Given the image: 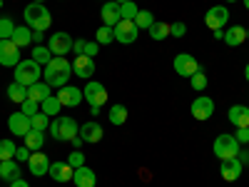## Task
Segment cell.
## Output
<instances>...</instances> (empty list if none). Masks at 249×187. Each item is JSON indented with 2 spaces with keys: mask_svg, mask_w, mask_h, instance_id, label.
Instances as JSON below:
<instances>
[{
  "mask_svg": "<svg viewBox=\"0 0 249 187\" xmlns=\"http://www.w3.org/2000/svg\"><path fill=\"white\" fill-rule=\"evenodd\" d=\"M45 82L50 88H65L72 75V62L62 55H53V60L45 65Z\"/></svg>",
  "mask_w": 249,
  "mask_h": 187,
  "instance_id": "obj_1",
  "label": "cell"
},
{
  "mask_svg": "<svg viewBox=\"0 0 249 187\" xmlns=\"http://www.w3.org/2000/svg\"><path fill=\"white\" fill-rule=\"evenodd\" d=\"M23 18H25V25H28L30 30H40V33H45V30L50 28V23H53L50 10H48L45 5H40V3H30V5L25 8Z\"/></svg>",
  "mask_w": 249,
  "mask_h": 187,
  "instance_id": "obj_2",
  "label": "cell"
},
{
  "mask_svg": "<svg viewBox=\"0 0 249 187\" xmlns=\"http://www.w3.org/2000/svg\"><path fill=\"white\" fill-rule=\"evenodd\" d=\"M13 75H15V82L30 88V85H35V82H40V75H43V70H40V65H37L33 57H28V60H20V62H18Z\"/></svg>",
  "mask_w": 249,
  "mask_h": 187,
  "instance_id": "obj_3",
  "label": "cell"
},
{
  "mask_svg": "<svg viewBox=\"0 0 249 187\" xmlns=\"http://www.w3.org/2000/svg\"><path fill=\"white\" fill-rule=\"evenodd\" d=\"M50 135L55 137V140H72L77 132H80V125L75 122V117H70V115H60V117H55L53 122H50Z\"/></svg>",
  "mask_w": 249,
  "mask_h": 187,
  "instance_id": "obj_4",
  "label": "cell"
},
{
  "mask_svg": "<svg viewBox=\"0 0 249 187\" xmlns=\"http://www.w3.org/2000/svg\"><path fill=\"white\" fill-rule=\"evenodd\" d=\"M239 148H242V145L237 142L234 135H219V137L214 140V145H212V150H214V155H217L219 160H232V157H237V155H239Z\"/></svg>",
  "mask_w": 249,
  "mask_h": 187,
  "instance_id": "obj_5",
  "label": "cell"
},
{
  "mask_svg": "<svg viewBox=\"0 0 249 187\" xmlns=\"http://www.w3.org/2000/svg\"><path fill=\"white\" fill-rule=\"evenodd\" d=\"M82 95H85V100L90 102V108H102L107 102V90H105V85L102 82H97V80H88V85H85V90H82Z\"/></svg>",
  "mask_w": 249,
  "mask_h": 187,
  "instance_id": "obj_6",
  "label": "cell"
},
{
  "mask_svg": "<svg viewBox=\"0 0 249 187\" xmlns=\"http://www.w3.org/2000/svg\"><path fill=\"white\" fill-rule=\"evenodd\" d=\"M112 30H115V40L122 45H132L140 35V28L135 25V20H120Z\"/></svg>",
  "mask_w": 249,
  "mask_h": 187,
  "instance_id": "obj_7",
  "label": "cell"
},
{
  "mask_svg": "<svg viewBox=\"0 0 249 187\" xmlns=\"http://www.w3.org/2000/svg\"><path fill=\"white\" fill-rule=\"evenodd\" d=\"M227 20H230V10H227L224 5H214V8L207 10V15H204V25L214 33V30H224Z\"/></svg>",
  "mask_w": 249,
  "mask_h": 187,
  "instance_id": "obj_8",
  "label": "cell"
},
{
  "mask_svg": "<svg viewBox=\"0 0 249 187\" xmlns=\"http://www.w3.org/2000/svg\"><path fill=\"white\" fill-rule=\"evenodd\" d=\"M72 45H75V40H72L70 33H55V35H50V40H48L50 53H53V55H62V57L72 50Z\"/></svg>",
  "mask_w": 249,
  "mask_h": 187,
  "instance_id": "obj_9",
  "label": "cell"
},
{
  "mask_svg": "<svg viewBox=\"0 0 249 187\" xmlns=\"http://www.w3.org/2000/svg\"><path fill=\"white\" fill-rule=\"evenodd\" d=\"M175 73L177 75H182V77H192L197 70H199V62L195 60V55H190V53H179V55H175Z\"/></svg>",
  "mask_w": 249,
  "mask_h": 187,
  "instance_id": "obj_10",
  "label": "cell"
},
{
  "mask_svg": "<svg viewBox=\"0 0 249 187\" xmlns=\"http://www.w3.org/2000/svg\"><path fill=\"white\" fill-rule=\"evenodd\" d=\"M20 57V48L13 43V40H0V65L3 68H15Z\"/></svg>",
  "mask_w": 249,
  "mask_h": 187,
  "instance_id": "obj_11",
  "label": "cell"
},
{
  "mask_svg": "<svg viewBox=\"0 0 249 187\" xmlns=\"http://www.w3.org/2000/svg\"><path fill=\"white\" fill-rule=\"evenodd\" d=\"M28 170H30V175H35V177H45V175L50 172V160H48V155H45L43 150H35V152L30 155V160H28Z\"/></svg>",
  "mask_w": 249,
  "mask_h": 187,
  "instance_id": "obj_12",
  "label": "cell"
},
{
  "mask_svg": "<svg viewBox=\"0 0 249 187\" xmlns=\"http://www.w3.org/2000/svg\"><path fill=\"white\" fill-rule=\"evenodd\" d=\"M72 75L75 77H82V80H90L95 75V57L75 55V60H72Z\"/></svg>",
  "mask_w": 249,
  "mask_h": 187,
  "instance_id": "obj_13",
  "label": "cell"
},
{
  "mask_svg": "<svg viewBox=\"0 0 249 187\" xmlns=\"http://www.w3.org/2000/svg\"><path fill=\"white\" fill-rule=\"evenodd\" d=\"M57 100H60L62 108H77L80 102L85 100V95H82V90L75 88V85H65V88L57 90Z\"/></svg>",
  "mask_w": 249,
  "mask_h": 187,
  "instance_id": "obj_14",
  "label": "cell"
},
{
  "mask_svg": "<svg viewBox=\"0 0 249 187\" xmlns=\"http://www.w3.org/2000/svg\"><path fill=\"white\" fill-rule=\"evenodd\" d=\"M212 115H214V100L207 95H199L192 102V117L195 120H210Z\"/></svg>",
  "mask_w": 249,
  "mask_h": 187,
  "instance_id": "obj_15",
  "label": "cell"
},
{
  "mask_svg": "<svg viewBox=\"0 0 249 187\" xmlns=\"http://www.w3.org/2000/svg\"><path fill=\"white\" fill-rule=\"evenodd\" d=\"M8 128H10L13 135L25 137V135L33 130V125H30V117H28V115H23V112H13V115L8 117Z\"/></svg>",
  "mask_w": 249,
  "mask_h": 187,
  "instance_id": "obj_16",
  "label": "cell"
},
{
  "mask_svg": "<svg viewBox=\"0 0 249 187\" xmlns=\"http://www.w3.org/2000/svg\"><path fill=\"white\" fill-rule=\"evenodd\" d=\"M242 170H244V165L239 162V157H232V160H222L219 175H222L224 182H234V180H239Z\"/></svg>",
  "mask_w": 249,
  "mask_h": 187,
  "instance_id": "obj_17",
  "label": "cell"
},
{
  "mask_svg": "<svg viewBox=\"0 0 249 187\" xmlns=\"http://www.w3.org/2000/svg\"><path fill=\"white\" fill-rule=\"evenodd\" d=\"M100 18H102V25L115 28L120 20H122V15H120V5L115 3V0H107V3L102 5V10H100Z\"/></svg>",
  "mask_w": 249,
  "mask_h": 187,
  "instance_id": "obj_18",
  "label": "cell"
},
{
  "mask_svg": "<svg viewBox=\"0 0 249 187\" xmlns=\"http://www.w3.org/2000/svg\"><path fill=\"white\" fill-rule=\"evenodd\" d=\"M227 120H230L234 128H249V108L247 105H232L230 112H227Z\"/></svg>",
  "mask_w": 249,
  "mask_h": 187,
  "instance_id": "obj_19",
  "label": "cell"
},
{
  "mask_svg": "<svg viewBox=\"0 0 249 187\" xmlns=\"http://www.w3.org/2000/svg\"><path fill=\"white\" fill-rule=\"evenodd\" d=\"M55 182H70L72 180V175H75V170L70 168L68 162H50V172H48Z\"/></svg>",
  "mask_w": 249,
  "mask_h": 187,
  "instance_id": "obj_20",
  "label": "cell"
},
{
  "mask_svg": "<svg viewBox=\"0 0 249 187\" xmlns=\"http://www.w3.org/2000/svg\"><path fill=\"white\" fill-rule=\"evenodd\" d=\"M72 182H75V187H95L97 177H95V172L88 168V165H82V168H77V170H75Z\"/></svg>",
  "mask_w": 249,
  "mask_h": 187,
  "instance_id": "obj_21",
  "label": "cell"
},
{
  "mask_svg": "<svg viewBox=\"0 0 249 187\" xmlns=\"http://www.w3.org/2000/svg\"><path fill=\"white\" fill-rule=\"evenodd\" d=\"M0 180H3V182L20 180V165H18V160H3V162H0Z\"/></svg>",
  "mask_w": 249,
  "mask_h": 187,
  "instance_id": "obj_22",
  "label": "cell"
},
{
  "mask_svg": "<svg viewBox=\"0 0 249 187\" xmlns=\"http://www.w3.org/2000/svg\"><path fill=\"white\" fill-rule=\"evenodd\" d=\"M224 45H230V48H237V45H242L244 40H247V30L244 28H239V25H232V28H227L224 30Z\"/></svg>",
  "mask_w": 249,
  "mask_h": 187,
  "instance_id": "obj_23",
  "label": "cell"
},
{
  "mask_svg": "<svg viewBox=\"0 0 249 187\" xmlns=\"http://www.w3.org/2000/svg\"><path fill=\"white\" fill-rule=\"evenodd\" d=\"M77 135L85 140V142H100L102 140V128H100L97 122H82Z\"/></svg>",
  "mask_w": 249,
  "mask_h": 187,
  "instance_id": "obj_24",
  "label": "cell"
},
{
  "mask_svg": "<svg viewBox=\"0 0 249 187\" xmlns=\"http://www.w3.org/2000/svg\"><path fill=\"white\" fill-rule=\"evenodd\" d=\"M10 40H13L18 48H28V45L33 43V30H30L28 25H20V28H15V33H13Z\"/></svg>",
  "mask_w": 249,
  "mask_h": 187,
  "instance_id": "obj_25",
  "label": "cell"
},
{
  "mask_svg": "<svg viewBox=\"0 0 249 187\" xmlns=\"http://www.w3.org/2000/svg\"><path fill=\"white\" fill-rule=\"evenodd\" d=\"M48 95H53L48 82H35V85H30V88H28V97H30V100H35V102H43Z\"/></svg>",
  "mask_w": 249,
  "mask_h": 187,
  "instance_id": "obj_26",
  "label": "cell"
},
{
  "mask_svg": "<svg viewBox=\"0 0 249 187\" xmlns=\"http://www.w3.org/2000/svg\"><path fill=\"white\" fill-rule=\"evenodd\" d=\"M75 55H88V57H95L100 45L97 43H90V40H75V45H72Z\"/></svg>",
  "mask_w": 249,
  "mask_h": 187,
  "instance_id": "obj_27",
  "label": "cell"
},
{
  "mask_svg": "<svg viewBox=\"0 0 249 187\" xmlns=\"http://www.w3.org/2000/svg\"><path fill=\"white\" fill-rule=\"evenodd\" d=\"M23 140H25V148H30L33 152H35V150H43V145H45V132H40V130H30Z\"/></svg>",
  "mask_w": 249,
  "mask_h": 187,
  "instance_id": "obj_28",
  "label": "cell"
},
{
  "mask_svg": "<svg viewBox=\"0 0 249 187\" xmlns=\"http://www.w3.org/2000/svg\"><path fill=\"white\" fill-rule=\"evenodd\" d=\"M40 110H43L48 117L50 115H60V110H62V105H60V100H57V95H48L43 102H40Z\"/></svg>",
  "mask_w": 249,
  "mask_h": 187,
  "instance_id": "obj_29",
  "label": "cell"
},
{
  "mask_svg": "<svg viewBox=\"0 0 249 187\" xmlns=\"http://www.w3.org/2000/svg\"><path fill=\"white\" fill-rule=\"evenodd\" d=\"M8 97H10L13 102H20V105H23V102L28 100V88H25V85H20V82H15V80H13V85L8 88Z\"/></svg>",
  "mask_w": 249,
  "mask_h": 187,
  "instance_id": "obj_30",
  "label": "cell"
},
{
  "mask_svg": "<svg viewBox=\"0 0 249 187\" xmlns=\"http://www.w3.org/2000/svg\"><path fill=\"white\" fill-rule=\"evenodd\" d=\"M107 117H110V122H112V125H124V122H127V108L117 102V105H112V108H110Z\"/></svg>",
  "mask_w": 249,
  "mask_h": 187,
  "instance_id": "obj_31",
  "label": "cell"
},
{
  "mask_svg": "<svg viewBox=\"0 0 249 187\" xmlns=\"http://www.w3.org/2000/svg\"><path fill=\"white\" fill-rule=\"evenodd\" d=\"M33 60L37 62V65H48V62L53 60V53L48 45H35L33 48Z\"/></svg>",
  "mask_w": 249,
  "mask_h": 187,
  "instance_id": "obj_32",
  "label": "cell"
},
{
  "mask_svg": "<svg viewBox=\"0 0 249 187\" xmlns=\"http://www.w3.org/2000/svg\"><path fill=\"white\" fill-rule=\"evenodd\" d=\"M147 33H150L152 40H164V37L170 35V25H167V23H160V20H155L152 28H150Z\"/></svg>",
  "mask_w": 249,
  "mask_h": 187,
  "instance_id": "obj_33",
  "label": "cell"
},
{
  "mask_svg": "<svg viewBox=\"0 0 249 187\" xmlns=\"http://www.w3.org/2000/svg\"><path fill=\"white\" fill-rule=\"evenodd\" d=\"M152 23H155V15H152L150 10H140L137 18H135V25H137L140 30H150Z\"/></svg>",
  "mask_w": 249,
  "mask_h": 187,
  "instance_id": "obj_34",
  "label": "cell"
},
{
  "mask_svg": "<svg viewBox=\"0 0 249 187\" xmlns=\"http://www.w3.org/2000/svg\"><path fill=\"white\" fill-rule=\"evenodd\" d=\"M112 40H115V30L107 28V25H102V28L97 30V35H95V43H97V45H110Z\"/></svg>",
  "mask_w": 249,
  "mask_h": 187,
  "instance_id": "obj_35",
  "label": "cell"
},
{
  "mask_svg": "<svg viewBox=\"0 0 249 187\" xmlns=\"http://www.w3.org/2000/svg\"><path fill=\"white\" fill-rule=\"evenodd\" d=\"M15 142L13 140H0V162L3 160H15Z\"/></svg>",
  "mask_w": 249,
  "mask_h": 187,
  "instance_id": "obj_36",
  "label": "cell"
},
{
  "mask_svg": "<svg viewBox=\"0 0 249 187\" xmlns=\"http://www.w3.org/2000/svg\"><path fill=\"white\" fill-rule=\"evenodd\" d=\"M30 125H33V130L45 132V130L50 128V117H48L45 112H37V115H33V117H30Z\"/></svg>",
  "mask_w": 249,
  "mask_h": 187,
  "instance_id": "obj_37",
  "label": "cell"
},
{
  "mask_svg": "<svg viewBox=\"0 0 249 187\" xmlns=\"http://www.w3.org/2000/svg\"><path fill=\"white\" fill-rule=\"evenodd\" d=\"M15 33V23L5 15V18H0V40H10Z\"/></svg>",
  "mask_w": 249,
  "mask_h": 187,
  "instance_id": "obj_38",
  "label": "cell"
},
{
  "mask_svg": "<svg viewBox=\"0 0 249 187\" xmlns=\"http://www.w3.org/2000/svg\"><path fill=\"white\" fill-rule=\"evenodd\" d=\"M137 13H140V8L135 5V0H130V3H122V5H120V15H122V20H135Z\"/></svg>",
  "mask_w": 249,
  "mask_h": 187,
  "instance_id": "obj_39",
  "label": "cell"
},
{
  "mask_svg": "<svg viewBox=\"0 0 249 187\" xmlns=\"http://www.w3.org/2000/svg\"><path fill=\"white\" fill-rule=\"evenodd\" d=\"M190 82H192V88H195L197 93H202V90L207 88V82H210V80H207V75H204V70L199 68V70H197V73H195V75L190 77Z\"/></svg>",
  "mask_w": 249,
  "mask_h": 187,
  "instance_id": "obj_40",
  "label": "cell"
},
{
  "mask_svg": "<svg viewBox=\"0 0 249 187\" xmlns=\"http://www.w3.org/2000/svg\"><path fill=\"white\" fill-rule=\"evenodd\" d=\"M68 165H70L72 170L82 168V165H85V155H82V150H72V152H70V157H68Z\"/></svg>",
  "mask_w": 249,
  "mask_h": 187,
  "instance_id": "obj_41",
  "label": "cell"
},
{
  "mask_svg": "<svg viewBox=\"0 0 249 187\" xmlns=\"http://www.w3.org/2000/svg\"><path fill=\"white\" fill-rule=\"evenodd\" d=\"M37 110H40V102H35V100H25L23 102V110H20V112H23V115H28V117H33V115H37Z\"/></svg>",
  "mask_w": 249,
  "mask_h": 187,
  "instance_id": "obj_42",
  "label": "cell"
},
{
  "mask_svg": "<svg viewBox=\"0 0 249 187\" xmlns=\"http://www.w3.org/2000/svg\"><path fill=\"white\" fill-rule=\"evenodd\" d=\"M170 35L172 37H184L187 35V25L184 23H172L170 25Z\"/></svg>",
  "mask_w": 249,
  "mask_h": 187,
  "instance_id": "obj_43",
  "label": "cell"
},
{
  "mask_svg": "<svg viewBox=\"0 0 249 187\" xmlns=\"http://www.w3.org/2000/svg\"><path fill=\"white\" fill-rule=\"evenodd\" d=\"M30 155H33L30 148H18V150H15V160H18V162H28Z\"/></svg>",
  "mask_w": 249,
  "mask_h": 187,
  "instance_id": "obj_44",
  "label": "cell"
},
{
  "mask_svg": "<svg viewBox=\"0 0 249 187\" xmlns=\"http://www.w3.org/2000/svg\"><path fill=\"white\" fill-rule=\"evenodd\" d=\"M234 137H237L239 145H247V142H249V128H237Z\"/></svg>",
  "mask_w": 249,
  "mask_h": 187,
  "instance_id": "obj_45",
  "label": "cell"
},
{
  "mask_svg": "<svg viewBox=\"0 0 249 187\" xmlns=\"http://www.w3.org/2000/svg\"><path fill=\"white\" fill-rule=\"evenodd\" d=\"M70 145H72V148H75V150H80V148H82V145H85V140H82L80 135H75V137L70 140Z\"/></svg>",
  "mask_w": 249,
  "mask_h": 187,
  "instance_id": "obj_46",
  "label": "cell"
},
{
  "mask_svg": "<svg viewBox=\"0 0 249 187\" xmlns=\"http://www.w3.org/2000/svg\"><path fill=\"white\" fill-rule=\"evenodd\" d=\"M43 40H45V35H43V33H40V30H33V43L43 45Z\"/></svg>",
  "mask_w": 249,
  "mask_h": 187,
  "instance_id": "obj_47",
  "label": "cell"
},
{
  "mask_svg": "<svg viewBox=\"0 0 249 187\" xmlns=\"http://www.w3.org/2000/svg\"><path fill=\"white\" fill-rule=\"evenodd\" d=\"M237 157H239V162H242V165H249V150H244V152H239Z\"/></svg>",
  "mask_w": 249,
  "mask_h": 187,
  "instance_id": "obj_48",
  "label": "cell"
},
{
  "mask_svg": "<svg viewBox=\"0 0 249 187\" xmlns=\"http://www.w3.org/2000/svg\"><path fill=\"white\" fill-rule=\"evenodd\" d=\"M10 187H30V185H28V182H25L23 177H20V180H15V182H10Z\"/></svg>",
  "mask_w": 249,
  "mask_h": 187,
  "instance_id": "obj_49",
  "label": "cell"
},
{
  "mask_svg": "<svg viewBox=\"0 0 249 187\" xmlns=\"http://www.w3.org/2000/svg\"><path fill=\"white\" fill-rule=\"evenodd\" d=\"M244 77H247V82H249V62H247V68H244Z\"/></svg>",
  "mask_w": 249,
  "mask_h": 187,
  "instance_id": "obj_50",
  "label": "cell"
},
{
  "mask_svg": "<svg viewBox=\"0 0 249 187\" xmlns=\"http://www.w3.org/2000/svg\"><path fill=\"white\" fill-rule=\"evenodd\" d=\"M115 3H117V5H122V3H130V0H115Z\"/></svg>",
  "mask_w": 249,
  "mask_h": 187,
  "instance_id": "obj_51",
  "label": "cell"
},
{
  "mask_svg": "<svg viewBox=\"0 0 249 187\" xmlns=\"http://www.w3.org/2000/svg\"><path fill=\"white\" fill-rule=\"evenodd\" d=\"M33 3H40V5H45V0H33Z\"/></svg>",
  "mask_w": 249,
  "mask_h": 187,
  "instance_id": "obj_52",
  "label": "cell"
},
{
  "mask_svg": "<svg viewBox=\"0 0 249 187\" xmlns=\"http://www.w3.org/2000/svg\"><path fill=\"white\" fill-rule=\"evenodd\" d=\"M244 8H247V10H249V0H244Z\"/></svg>",
  "mask_w": 249,
  "mask_h": 187,
  "instance_id": "obj_53",
  "label": "cell"
},
{
  "mask_svg": "<svg viewBox=\"0 0 249 187\" xmlns=\"http://www.w3.org/2000/svg\"><path fill=\"white\" fill-rule=\"evenodd\" d=\"M227 3H237V0H227Z\"/></svg>",
  "mask_w": 249,
  "mask_h": 187,
  "instance_id": "obj_54",
  "label": "cell"
},
{
  "mask_svg": "<svg viewBox=\"0 0 249 187\" xmlns=\"http://www.w3.org/2000/svg\"><path fill=\"white\" fill-rule=\"evenodd\" d=\"M0 8H3V0H0Z\"/></svg>",
  "mask_w": 249,
  "mask_h": 187,
  "instance_id": "obj_55",
  "label": "cell"
},
{
  "mask_svg": "<svg viewBox=\"0 0 249 187\" xmlns=\"http://www.w3.org/2000/svg\"><path fill=\"white\" fill-rule=\"evenodd\" d=\"M247 37H249V30H247Z\"/></svg>",
  "mask_w": 249,
  "mask_h": 187,
  "instance_id": "obj_56",
  "label": "cell"
},
{
  "mask_svg": "<svg viewBox=\"0 0 249 187\" xmlns=\"http://www.w3.org/2000/svg\"><path fill=\"white\" fill-rule=\"evenodd\" d=\"M102 3H107V0H102Z\"/></svg>",
  "mask_w": 249,
  "mask_h": 187,
  "instance_id": "obj_57",
  "label": "cell"
}]
</instances>
